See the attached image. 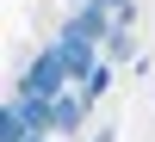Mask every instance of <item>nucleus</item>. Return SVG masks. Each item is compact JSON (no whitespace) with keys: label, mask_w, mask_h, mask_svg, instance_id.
I'll list each match as a JSON object with an SVG mask.
<instances>
[{"label":"nucleus","mask_w":155,"mask_h":142,"mask_svg":"<svg viewBox=\"0 0 155 142\" xmlns=\"http://www.w3.org/2000/svg\"><path fill=\"white\" fill-rule=\"evenodd\" d=\"M93 142H112V130H99V136H93Z\"/></svg>","instance_id":"nucleus-1"}]
</instances>
